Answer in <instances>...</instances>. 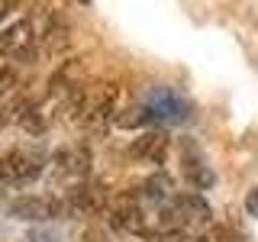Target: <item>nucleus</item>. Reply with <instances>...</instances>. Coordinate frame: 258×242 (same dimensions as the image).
I'll return each instance as SVG.
<instances>
[{"mask_svg": "<svg viewBox=\"0 0 258 242\" xmlns=\"http://www.w3.org/2000/svg\"><path fill=\"white\" fill-rule=\"evenodd\" d=\"M10 216L16 220H52V216H64L61 213V200H52V197H16L10 204Z\"/></svg>", "mask_w": 258, "mask_h": 242, "instance_id": "8", "label": "nucleus"}, {"mask_svg": "<svg viewBox=\"0 0 258 242\" xmlns=\"http://www.w3.org/2000/svg\"><path fill=\"white\" fill-rule=\"evenodd\" d=\"M84 239L87 242H110V232L103 229V226H91V229L84 232Z\"/></svg>", "mask_w": 258, "mask_h": 242, "instance_id": "15", "label": "nucleus"}, {"mask_svg": "<svg viewBox=\"0 0 258 242\" xmlns=\"http://www.w3.org/2000/svg\"><path fill=\"white\" fill-rule=\"evenodd\" d=\"M200 242H242V236L226 229V226H210L204 236H200Z\"/></svg>", "mask_w": 258, "mask_h": 242, "instance_id": "13", "label": "nucleus"}, {"mask_svg": "<svg viewBox=\"0 0 258 242\" xmlns=\"http://www.w3.org/2000/svg\"><path fill=\"white\" fill-rule=\"evenodd\" d=\"M245 210H248L252 216H258V188L248 191V197H245Z\"/></svg>", "mask_w": 258, "mask_h": 242, "instance_id": "16", "label": "nucleus"}, {"mask_svg": "<svg viewBox=\"0 0 258 242\" xmlns=\"http://www.w3.org/2000/svg\"><path fill=\"white\" fill-rule=\"evenodd\" d=\"M42 174V158L26 149H10L0 155V184L7 188H23Z\"/></svg>", "mask_w": 258, "mask_h": 242, "instance_id": "4", "label": "nucleus"}, {"mask_svg": "<svg viewBox=\"0 0 258 242\" xmlns=\"http://www.w3.org/2000/svg\"><path fill=\"white\" fill-rule=\"evenodd\" d=\"M10 10H13V0H0V23L10 16Z\"/></svg>", "mask_w": 258, "mask_h": 242, "instance_id": "17", "label": "nucleus"}, {"mask_svg": "<svg viewBox=\"0 0 258 242\" xmlns=\"http://www.w3.org/2000/svg\"><path fill=\"white\" fill-rule=\"evenodd\" d=\"M139 197H142L149 207L161 210V207L168 204V200L174 197V191H171V181H168L165 174H152V177H145V181H142V188H139Z\"/></svg>", "mask_w": 258, "mask_h": 242, "instance_id": "12", "label": "nucleus"}, {"mask_svg": "<svg viewBox=\"0 0 258 242\" xmlns=\"http://www.w3.org/2000/svg\"><path fill=\"white\" fill-rule=\"evenodd\" d=\"M181 174L187 177V184H194V188H200V191L213 184V171H210L207 158L200 155V149L190 139L181 142Z\"/></svg>", "mask_w": 258, "mask_h": 242, "instance_id": "7", "label": "nucleus"}, {"mask_svg": "<svg viewBox=\"0 0 258 242\" xmlns=\"http://www.w3.org/2000/svg\"><path fill=\"white\" fill-rule=\"evenodd\" d=\"M210 229V207L197 194H174L158 210V239H194Z\"/></svg>", "mask_w": 258, "mask_h": 242, "instance_id": "1", "label": "nucleus"}, {"mask_svg": "<svg viewBox=\"0 0 258 242\" xmlns=\"http://www.w3.org/2000/svg\"><path fill=\"white\" fill-rule=\"evenodd\" d=\"M7 113H10V110H7V107H0V129L7 126Z\"/></svg>", "mask_w": 258, "mask_h": 242, "instance_id": "18", "label": "nucleus"}, {"mask_svg": "<svg viewBox=\"0 0 258 242\" xmlns=\"http://www.w3.org/2000/svg\"><path fill=\"white\" fill-rule=\"evenodd\" d=\"M10 110H13V119L26 129V133H42V129H45V113H42V107H39L36 100L20 97Z\"/></svg>", "mask_w": 258, "mask_h": 242, "instance_id": "11", "label": "nucleus"}, {"mask_svg": "<svg viewBox=\"0 0 258 242\" xmlns=\"http://www.w3.org/2000/svg\"><path fill=\"white\" fill-rule=\"evenodd\" d=\"M116 84H87V87H78L71 94V113H75V123L81 129H103L113 119L116 113Z\"/></svg>", "mask_w": 258, "mask_h": 242, "instance_id": "3", "label": "nucleus"}, {"mask_svg": "<svg viewBox=\"0 0 258 242\" xmlns=\"http://www.w3.org/2000/svg\"><path fill=\"white\" fill-rule=\"evenodd\" d=\"M26 242H61V236L52 229H32V232H26Z\"/></svg>", "mask_w": 258, "mask_h": 242, "instance_id": "14", "label": "nucleus"}, {"mask_svg": "<svg viewBox=\"0 0 258 242\" xmlns=\"http://www.w3.org/2000/svg\"><path fill=\"white\" fill-rule=\"evenodd\" d=\"M107 207V188L103 184H81L61 200V213L64 216H100Z\"/></svg>", "mask_w": 258, "mask_h": 242, "instance_id": "6", "label": "nucleus"}, {"mask_svg": "<svg viewBox=\"0 0 258 242\" xmlns=\"http://www.w3.org/2000/svg\"><path fill=\"white\" fill-rule=\"evenodd\" d=\"M39 32L32 26V20H20L13 26L0 29V58L4 62H26L32 52H36Z\"/></svg>", "mask_w": 258, "mask_h": 242, "instance_id": "5", "label": "nucleus"}, {"mask_svg": "<svg viewBox=\"0 0 258 242\" xmlns=\"http://www.w3.org/2000/svg\"><path fill=\"white\" fill-rule=\"evenodd\" d=\"M129 155L136 161H149V165H161L168 155V136L161 133V129H149V133H142L139 139H133L129 145Z\"/></svg>", "mask_w": 258, "mask_h": 242, "instance_id": "10", "label": "nucleus"}, {"mask_svg": "<svg viewBox=\"0 0 258 242\" xmlns=\"http://www.w3.org/2000/svg\"><path fill=\"white\" fill-rule=\"evenodd\" d=\"M52 171L61 177H87L91 171V155L84 145H64L52 155Z\"/></svg>", "mask_w": 258, "mask_h": 242, "instance_id": "9", "label": "nucleus"}, {"mask_svg": "<svg viewBox=\"0 0 258 242\" xmlns=\"http://www.w3.org/2000/svg\"><path fill=\"white\" fill-rule=\"evenodd\" d=\"M190 119V103L171 87H152L133 116H119V126H155V123H184Z\"/></svg>", "mask_w": 258, "mask_h": 242, "instance_id": "2", "label": "nucleus"}]
</instances>
